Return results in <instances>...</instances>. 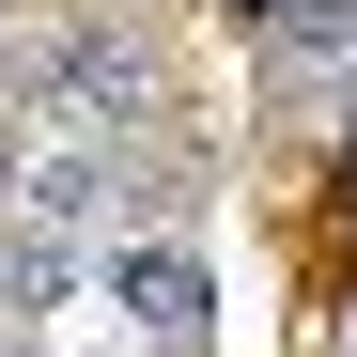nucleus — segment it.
<instances>
[{"mask_svg":"<svg viewBox=\"0 0 357 357\" xmlns=\"http://www.w3.org/2000/svg\"><path fill=\"white\" fill-rule=\"evenodd\" d=\"M342 357H357V326H342Z\"/></svg>","mask_w":357,"mask_h":357,"instance_id":"20e7f679","label":"nucleus"},{"mask_svg":"<svg viewBox=\"0 0 357 357\" xmlns=\"http://www.w3.org/2000/svg\"><path fill=\"white\" fill-rule=\"evenodd\" d=\"M109 311L140 326V357H202L218 295H202V264H187V249H155V233H125V249H109Z\"/></svg>","mask_w":357,"mask_h":357,"instance_id":"f257e3e1","label":"nucleus"},{"mask_svg":"<svg viewBox=\"0 0 357 357\" xmlns=\"http://www.w3.org/2000/svg\"><path fill=\"white\" fill-rule=\"evenodd\" d=\"M93 218H109V155H93V140H63V155H16V233L78 249Z\"/></svg>","mask_w":357,"mask_h":357,"instance_id":"7ed1b4c3","label":"nucleus"},{"mask_svg":"<svg viewBox=\"0 0 357 357\" xmlns=\"http://www.w3.org/2000/svg\"><path fill=\"white\" fill-rule=\"evenodd\" d=\"M31 93L63 109V125H125V109H140V63H125V31H47L31 47Z\"/></svg>","mask_w":357,"mask_h":357,"instance_id":"f03ea898","label":"nucleus"}]
</instances>
